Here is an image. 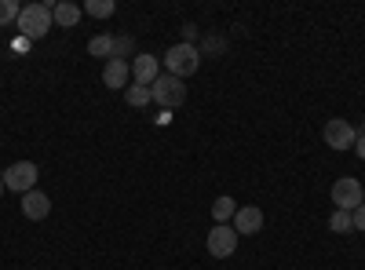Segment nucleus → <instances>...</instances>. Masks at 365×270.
I'll use <instances>...</instances> for the list:
<instances>
[{
  "instance_id": "1",
  "label": "nucleus",
  "mask_w": 365,
  "mask_h": 270,
  "mask_svg": "<svg viewBox=\"0 0 365 270\" xmlns=\"http://www.w3.org/2000/svg\"><path fill=\"white\" fill-rule=\"evenodd\" d=\"M19 33L26 37V41H41V37H48L51 33V4H26L22 11H19Z\"/></svg>"
},
{
  "instance_id": "2",
  "label": "nucleus",
  "mask_w": 365,
  "mask_h": 270,
  "mask_svg": "<svg viewBox=\"0 0 365 270\" xmlns=\"http://www.w3.org/2000/svg\"><path fill=\"white\" fill-rule=\"evenodd\" d=\"M165 66H168V73L172 77H190V73H197V66H201V51L194 48V44H172L168 51H165Z\"/></svg>"
},
{
  "instance_id": "3",
  "label": "nucleus",
  "mask_w": 365,
  "mask_h": 270,
  "mask_svg": "<svg viewBox=\"0 0 365 270\" xmlns=\"http://www.w3.org/2000/svg\"><path fill=\"white\" fill-rule=\"evenodd\" d=\"M4 175V190L11 194H29V190H37V165L34 161H15L8 172H0Z\"/></svg>"
},
{
  "instance_id": "4",
  "label": "nucleus",
  "mask_w": 365,
  "mask_h": 270,
  "mask_svg": "<svg viewBox=\"0 0 365 270\" xmlns=\"http://www.w3.org/2000/svg\"><path fill=\"white\" fill-rule=\"evenodd\" d=\"M150 92H154V103L161 110H175V106H182V99H187V88H182V81L172 77V73L158 77L154 84H150Z\"/></svg>"
},
{
  "instance_id": "5",
  "label": "nucleus",
  "mask_w": 365,
  "mask_h": 270,
  "mask_svg": "<svg viewBox=\"0 0 365 270\" xmlns=\"http://www.w3.org/2000/svg\"><path fill=\"white\" fill-rule=\"evenodd\" d=\"M332 204L344 208V212H354L358 204H365V187L358 183L354 175H344L332 183Z\"/></svg>"
},
{
  "instance_id": "6",
  "label": "nucleus",
  "mask_w": 365,
  "mask_h": 270,
  "mask_svg": "<svg viewBox=\"0 0 365 270\" xmlns=\"http://www.w3.org/2000/svg\"><path fill=\"white\" fill-rule=\"evenodd\" d=\"M322 139H325L329 150H351L354 139H358V128L351 121H344V117H332V121L325 125V132H322Z\"/></svg>"
},
{
  "instance_id": "7",
  "label": "nucleus",
  "mask_w": 365,
  "mask_h": 270,
  "mask_svg": "<svg viewBox=\"0 0 365 270\" xmlns=\"http://www.w3.org/2000/svg\"><path fill=\"white\" fill-rule=\"evenodd\" d=\"M205 245H208V252L216 256V259H230V256H234V249H237V230H234V227H227V223H216Z\"/></svg>"
},
{
  "instance_id": "8",
  "label": "nucleus",
  "mask_w": 365,
  "mask_h": 270,
  "mask_svg": "<svg viewBox=\"0 0 365 270\" xmlns=\"http://www.w3.org/2000/svg\"><path fill=\"white\" fill-rule=\"evenodd\" d=\"M234 230H237V237L259 234V230H263V208H256V204H241L237 212H234Z\"/></svg>"
},
{
  "instance_id": "9",
  "label": "nucleus",
  "mask_w": 365,
  "mask_h": 270,
  "mask_svg": "<svg viewBox=\"0 0 365 270\" xmlns=\"http://www.w3.org/2000/svg\"><path fill=\"white\" fill-rule=\"evenodd\" d=\"M48 212H51V197L44 194V190H29V194H22V216L26 219H48Z\"/></svg>"
},
{
  "instance_id": "10",
  "label": "nucleus",
  "mask_w": 365,
  "mask_h": 270,
  "mask_svg": "<svg viewBox=\"0 0 365 270\" xmlns=\"http://www.w3.org/2000/svg\"><path fill=\"white\" fill-rule=\"evenodd\" d=\"M132 81V66L128 63H120V58H110V63L103 66V84L113 88V92H125Z\"/></svg>"
},
{
  "instance_id": "11",
  "label": "nucleus",
  "mask_w": 365,
  "mask_h": 270,
  "mask_svg": "<svg viewBox=\"0 0 365 270\" xmlns=\"http://www.w3.org/2000/svg\"><path fill=\"white\" fill-rule=\"evenodd\" d=\"M132 77H135V84H154L161 73H158V58L154 55H135V63H132Z\"/></svg>"
},
{
  "instance_id": "12",
  "label": "nucleus",
  "mask_w": 365,
  "mask_h": 270,
  "mask_svg": "<svg viewBox=\"0 0 365 270\" xmlns=\"http://www.w3.org/2000/svg\"><path fill=\"white\" fill-rule=\"evenodd\" d=\"M84 15V8H77V4H70V0H63V4H51V22L55 26H77V19Z\"/></svg>"
},
{
  "instance_id": "13",
  "label": "nucleus",
  "mask_w": 365,
  "mask_h": 270,
  "mask_svg": "<svg viewBox=\"0 0 365 270\" xmlns=\"http://www.w3.org/2000/svg\"><path fill=\"white\" fill-rule=\"evenodd\" d=\"M125 103L139 110V106H146V103H154V92H150L146 84H128V88H125Z\"/></svg>"
},
{
  "instance_id": "14",
  "label": "nucleus",
  "mask_w": 365,
  "mask_h": 270,
  "mask_svg": "<svg viewBox=\"0 0 365 270\" xmlns=\"http://www.w3.org/2000/svg\"><path fill=\"white\" fill-rule=\"evenodd\" d=\"M234 212H237L234 197H220L216 204H212V219H216V223H234Z\"/></svg>"
},
{
  "instance_id": "15",
  "label": "nucleus",
  "mask_w": 365,
  "mask_h": 270,
  "mask_svg": "<svg viewBox=\"0 0 365 270\" xmlns=\"http://www.w3.org/2000/svg\"><path fill=\"white\" fill-rule=\"evenodd\" d=\"M88 55H96V58H113V37L110 33H103V37H91L88 41Z\"/></svg>"
},
{
  "instance_id": "16",
  "label": "nucleus",
  "mask_w": 365,
  "mask_h": 270,
  "mask_svg": "<svg viewBox=\"0 0 365 270\" xmlns=\"http://www.w3.org/2000/svg\"><path fill=\"white\" fill-rule=\"evenodd\" d=\"M329 230H332V234H351V230H354V219H351V212L336 208V212L329 216Z\"/></svg>"
},
{
  "instance_id": "17",
  "label": "nucleus",
  "mask_w": 365,
  "mask_h": 270,
  "mask_svg": "<svg viewBox=\"0 0 365 270\" xmlns=\"http://www.w3.org/2000/svg\"><path fill=\"white\" fill-rule=\"evenodd\" d=\"M113 11H117L113 0H88L84 4V15H91V19H110Z\"/></svg>"
},
{
  "instance_id": "18",
  "label": "nucleus",
  "mask_w": 365,
  "mask_h": 270,
  "mask_svg": "<svg viewBox=\"0 0 365 270\" xmlns=\"http://www.w3.org/2000/svg\"><path fill=\"white\" fill-rule=\"evenodd\" d=\"M19 11H22L19 0H0V26H15L19 22Z\"/></svg>"
},
{
  "instance_id": "19",
  "label": "nucleus",
  "mask_w": 365,
  "mask_h": 270,
  "mask_svg": "<svg viewBox=\"0 0 365 270\" xmlns=\"http://www.w3.org/2000/svg\"><path fill=\"white\" fill-rule=\"evenodd\" d=\"M135 51V41L125 33V37H113V58H120V63H128V55Z\"/></svg>"
},
{
  "instance_id": "20",
  "label": "nucleus",
  "mask_w": 365,
  "mask_h": 270,
  "mask_svg": "<svg viewBox=\"0 0 365 270\" xmlns=\"http://www.w3.org/2000/svg\"><path fill=\"white\" fill-rule=\"evenodd\" d=\"M205 51H212V55H223V51H227V41H223V37H208V41H205Z\"/></svg>"
},
{
  "instance_id": "21",
  "label": "nucleus",
  "mask_w": 365,
  "mask_h": 270,
  "mask_svg": "<svg viewBox=\"0 0 365 270\" xmlns=\"http://www.w3.org/2000/svg\"><path fill=\"white\" fill-rule=\"evenodd\" d=\"M351 219H354V230H358V234H365V204H358V208H354Z\"/></svg>"
},
{
  "instance_id": "22",
  "label": "nucleus",
  "mask_w": 365,
  "mask_h": 270,
  "mask_svg": "<svg viewBox=\"0 0 365 270\" xmlns=\"http://www.w3.org/2000/svg\"><path fill=\"white\" fill-rule=\"evenodd\" d=\"M194 37H197V29L194 26H182V44H194Z\"/></svg>"
},
{
  "instance_id": "23",
  "label": "nucleus",
  "mask_w": 365,
  "mask_h": 270,
  "mask_svg": "<svg viewBox=\"0 0 365 270\" xmlns=\"http://www.w3.org/2000/svg\"><path fill=\"white\" fill-rule=\"evenodd\" d=\"M351 150H358V157H361V161H365V135H358V139H354V146H351Z\"/></svg>"
},
{
  "instance_id": "24",
  "label": "nucleus",
  "mask_w": 365,
  "mask_h": 270,
  "mask_svg": "<svg viewBox=\"0 0 365 270\" xmlns=\"http://www.w3.org/2000/svg\"><path fill=\"white\" fill-rule=\"evenodd\" d=\"M0 197H4V175H0Z\"/></svg>"
}]
</instances>
